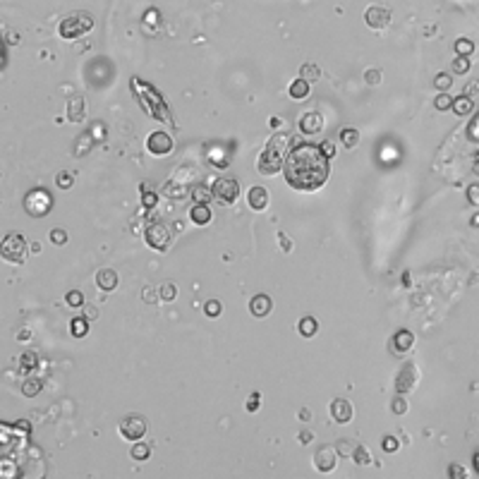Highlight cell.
I'll return each instance as SVG.
<instances>
[{"instance_id":"cell-35","label":"cell","mask_w":479,"mask_h":479,"mask_svg":"<svg viewBox=\"0 0 479 479\" xmlns=\"http://www.w3.org/2000/svg\"><path fill=\"white\" fill-rule=\"evenodd\" d=\"M65 302H67L70 307H84V295L79 290H70V292L65 295Z\"/></svg>"},{"instance_id":"cell-4","label":"cell","mask_w":479,"mask_h":479,"mask_svg":"<svg viewBox=\"0 0 479 479\" xmlns=\"http://www.w3.org/2000/svg\"><path fill=\"white\" fill-rule=\"evenodd\" d=\"M0 254H2L5 261L22 263L24 259H26V240H24L22 235H17V233H12V235H7V238L2 240Z\"/></svg>"},{"instance_id":"cell-6","label":"cell","mask_w":479,"mask_h":479,"mask_svg":"<svg viewBox=\"0 0 479 479\" xmlns=\"http://www.w3.org/2000/svg\"><path fill=\"white\" fill-rule=\"evenodd\" d=\"M144 240L146 244L156 251H168L170 247V230L166 223H151V226L144 230Z\"/></svg>"},{"instance_id":"cell-44","label":"cell","mask_w":479,"mask_h":479,"mask_svg":"<svg viewBox=\"0 0 479 479\" xmlns=\"http://www.w3.org/2000/svg\"><path fill=\"white\" fill-rule=\"evenodd\" d=\"M467 202L472 204V206H479V185H470V190H467Z\"/></svg>"},{"instance_id":"cell-21","label":"cell","mask_w":479,"mask_h":479,"mask_svg":"<svg viewBox=\"0 0 479 479\" xmlns=\"http://www.w3.org/2000/svg\"><path fill=\"white\" fill-rule=\"evenodd\" d=\"M297 331H299L302 338H314L316 331H319V323H316L314 316H302V319L297 321Z\"/></svg>"},{"instance_id":"cell-55","label":"cell","mask_w":479,"mask_h":479,"mask_svg":"<svg viewBox=\"0 0 479 479\" xmlns=\"http://www.w3.org/2000/svg\"><path fill=\"white\" fill-rule=\"evenodd\" d=\"M146 22H158V12H146Z\"/></svg>"},{"instance_id":"cell-20","label":"cell","mask_w":479,"mask_h":479,"mask_svg":"<svg viewBox=\"0 0 479 479\" xmlns=\"http://www.w3.org/2000/svg\"><path fill=\"white\" fill-rule=\"evenodd\" d=\"M211 209L206 206V204H194L190 211V218L192 223H197V226H206V223H211Z\"/></svg>"},{"instance_id":"cell-48","label":"cell","mask_w":479,"mask_h":479,"mask_svg":"<svg viewBox=\"0 0 479 479\" xmlns=\"http://www.w3.org/2000/svg\"><path fill=\"white\" fill-rule=\"evenodd\" d=\"M448 475H451V477H465L467 472H465V467L463 465H451L448 467Z\"/></svg>"},{"instance_id":"cell-37","label":"cell","mask_w":479,"mask_h":479,"mask_svg":"<svg viewBox=\"0 0 479 479\" xmlns=\"http://www.w3.org/2000/svg\"><path fill=\"white\" fill-rule=\"evenodd\" d=\"M391 410H393V415H405V412H407V400L403 398V393L398 395V398H393V405H391Z\"/></svg>"},{"instance_id":"cell-52","label":"cell","mask_w":479,"mask_h":479,"mask_svg":"<svg viewBox=\"0 0 479 479\" xmlns=\"http://www.w3.org/2000/svg\"><path fill=\"white\" fill-rule=\"evenodd\" d=\"M142 297H144V302H146V304H154V302H156V295L151 292V287H146V290H144Z\"/></svg>"},{"instance_id":"cell-28","label":"cell","mask_w":479,"mask_h":479,"mask_svg":"<svg viewBox=\"0 0 479 479\" xmlns=\"http://www.w3.org/2000/svg\"><path fill=\"white\" fill-rule=\"evenodd\" d=\"M352 460H355L357 465H369V463H371V451L367 448V446H355V451H352Z\"/></svg>"},{"instance_id":"cell-24","label":"cell","mask_w":479,"mask_h":479,"mask_svg":"<svg viewBox=\"0 0 479 479\" xmlns=\"http://www.w3.org/2000/svg\"><path fill=\"white\" fill-rule=\"evenodd\" d=\"M130 455L134 458V460L144 463V460H149V455H151V446H149V443H142V441H134Z\"/></svg>"},{"instance_id":"cell-26","label":"cell","mask_w":479,"mask_h":479,"mask_svg":"<svg viewBox=\"0 0 479 479\" xmlns=\"http://www.w3.org/2000/svg\"><path fill=\"white\" fill-rule=\"evenodd\" d=\"M70 331L74 338H84V335L89 333V319H82V316H79V319H72Z\"/></svg>"},{"instance_id":"cell-29","label":"cell","mask_w":479,"mask_h":479,"mask_svg":"<svg viewBox=\"0 0 479 479\" xmlns=\"http://www.w3.org/2000/svg\"><path fill=\"white\" fill-rule=\"evenodd\" d=\"M455 53H458L460 58H470V55L475 53V43H472L470 38H458V41H455Z\"/></svg>"},{"instance_id":"cell-10","label":"cell","mask_w":479,"mask_h":479,"mask_svg":"<svg viewBox=\"0 0 479 479\" xmlns=\"http://www.w3.org/2000/svg\"><path fill=\"white\" fill-rule=\"evenodd\" d=\"M417 379H419L417 367H415L412 362H407V364H403V369H400L398 379H395V391H398V393H407V391H412V388H415V383H417Z\"/></svg>"},{"instance_id":"cell-53","label":"cell","mask_w":479,"mask_h":479,"mask_svg":"<svg viewBox=\"0 0 479 479\" xmlns=\"http://www.w3.org/2000/svg\"><path fill=\"white\" fill-rule=\"evenodd\" d=\"M299 443H302V446L311 443V431H302V434H299Z\"/></svg>"},{"instance_id":"cell-41","label":"cell","mask_w":479,"mask_h":479,"mask_svg":"<svg viewBox=\"0 0 479 479\" xmlns=\"http://www.w3.org/2000/svg\"><path fill=\"white\" fill-rule=\"evenodd\" d=\"M467 70H470V60L458 55V58L453 60V72H455V74H465Z\"/></svg>"},{"instance_id":"cell-23","label":"cell","mask_w":479,"mask_h":479,"mask_svg":"<svg viewBox=\"0 0 479 479\" xmlns=\"http://www.w3.org/2000/svg\"><path fill=\"white\" fill-rule=\"evenodd\" d=\"M340 144H343L345 149H355L359 144V132L355 130V127H343V130H340Z\"/></svg>"},{"instance_id":"cell-50","label":"cell","mask_w":479,"mask_h":479,"mask_svg":"<svg viewBox=\"0 0 479 479\" xmlns=\"http://www.w3.org/2000/svg\"><path fill=\"white\" fill-rule=\"evenodd\" d=\"M278 240H280V247H283V251H292V240L285 238L283 233H278Z\"/></svg>"},{"instance_id":"cell-8","label":"cell","mask_w":479,"mask_h":479,"mask_svg":"<svg viewBox=\"0 0 479 479\" xmlns=\"http://www.w3.org/2000/svg\"><path fill=\"white\" fill-rule=\"evenodd\" d=\"M146 429H149V424H146V419H144L142 415H127V417H122V422H120V434H122L127 441H142Z\"/></svg>"},{"instance_id":"cell-17","label":"cell","mask_w":479,"mask_h":479,"mask_svg":"<svg viewBox=\"0 0 479 479\" xmlns=\"http://www.w3.org/2000/svg\"><path fill=\"white\" fill-rule=\"evenodd\" d=\"M86 118V103L82 96H72L67 101V120L70 122H82Z\"/></svg>"},{"instance_id":"cell-56","label":"cell","mask_w":479,"mask_h":479,"mask_svg":"<svg viewBox=\"0 0 479 479\" xmlns=\"http://www.w3.org/2000/svg\"><path fill=\"white\" fill-rule=\"evenodd\" d=\"M29 251H34V254H38V251H41V244H38V242H34V244L29 247Z\"/></svg>"},{"instance_id":"cell-19","label":"cell","mask_w":479,"mask_h":479,"mask_svg":"<svg viewBox=\"0 0 479 479\" xmlns=\"http://www.w3.org/2000/svg\"><path fill=\"white\" fill-rule=\"evenodd\" d=\"M412 343H415V335H412V331H407V328H403V331H398V333L393 335L395 352H407V350L412 347Z\"/></svg>"},{"instance_id":"cell-46","label":"cell","mask_w":479,"mask_h":479,"mask_svg":"<svg viewBox=\"0 0 479 479\" xmlns=\"http://www.w3.org/2000/svg\"><path fill=\"white\" fill-rule=\"evenodd\" d=\"M319 149H321L323 156H328V158H333V156H335V144L331 142V139H326V142H323Z\"/></svg>"},{"instance_id":"cell-25","label":"cell","mask_w":479,"mask_h":479,"mask_svg":"<svg viewBox=\"0 0 479 479\" xmlns=\"http://www.w3.org/2000/svg\"><path fill=\"white\" fill-rule=\"evenodd\" d=\"M472 108H475V103H472L470 96H460V98H455L453 101V110L458 113V115H470Z\"/></svg>"},{"instance_id":"cell-33","label":"cell","mask_w":479,"mask_h":479,"mask_svg":"<svg viewBox=\"0 0 479 479\" xmlns=\"http://www.w3.org/2000/svg\"><path fill=\"white\" fill-rule=\"evenodd\" d=\"M434 84H436V89H439V91H448V89L453 86V77H451V74H443V72H441V74H436Z\"/></svg>"},{"instance_id":"cell-2","label":"cell","mask_w":479,"mask_h":479,"mask_svg":"<svg viewBox=\"0 0 479 479\" xmlns=\"http://www.w3.org/2000/svg\"><path fill=\"white\" fill-rule=\"evenodd\" d=\"M287 142H290V137L283 134V132H278V134H273V137L268 139V144L263 146L261 156H259V161H256V168H259L261 175H275L280 168L285 166Z\"/></svg>"},{"instance_id":"cell-3","label":"cell","mask_w":479,"mask_h":479,"mask_svg":"<svg viewBox=\"0 0 479 479\" xmlns=\"http://www.w3.org/2000/svg\"><path fill=\"white\" fill-rule=\"evenodd\" d=\"M91 29H94V17H91V12H84V10L70 12L67 17H62V22L58 26L60 38H65V41H74V38L84 36Z\"/></svg>"},{"instance_id":"cell-40","label":"cell","mask_w":479,"mask_h":479,"mask_svg":"<svg viewBox=\"0 0 479 479\" xmlns=\"http://www.w3.org/2000/svg\"><path fill=\"white\" fill-rule=\"evenodd\" d=\"M55 182H58L60 190H70L72 182H74V178H72V173H58V178H55Z\"/></svg>"},{"instance_id":"cell-58","label":"cell","mask_w":479,"mask_h":479,"mask_svg":"<svg viewBox=\"0 0 479 479\" xmlns=\"http://www.w3.org/2000/svg\"><path fill=\"white\" fill-rule=\"evenodd\" d=\"M472 226H475V228L479 226V216H475V218H472Z\"/></svg>"},{"instance_id":"cell-12","label":"cell","mask_w":479,"mask_h":479,"mask_svg":"<svg viewBox=\"0 0 479 479\" xmlns=\"http://www.w3.org/2000/svg\"><path fill=\"white\" fill-rule=\"evenodd\" d=\"M364 19H367V24H369L371 29H383V26H388V22H391V10L383 7V5H371V7H367V12H364Z\"/></svg>"},{"instance_id":"cell-16","label":"cell","mask_w":479,"mask_h":479,"mask_svg":"<svg viewBox=\"0 0 479 479\" xmlns=\"http://www.w3.org/2000/svg\"><path fill=\"white\" fill-rule=\"evenodd\" d=\"M323 127V120L319 113H304L302 120H299V130L302 134H319Z\"/></svg>"},{"instance_id":"cell-9","label":"cell","mask_w":479,"mask_h":479,"mask_svg":"<svg viewBox=\"0 0 479 479\" xmlns=\"http://www.w3.org/2000/svg\"><path fill=\"white\" fill-rule=\"evenodd\" d=\"M335 465H338V448L333 446H321L316 453H314V467L319 472H333Z\"/></svg>"},{"instance_id":"cell-1","label":"cell","mask_w":479,"mask_h":479,"mask_svg":"<svg viewBox=\"0 0 479 479\" xmlns=\"http://www.w3.org/2000/svg\"><path fill=\"white\" fill-rule=\"evenodd\" d=\"M283 175H285L287 185L292 190L297 192L319 190L321 185H326V180L331 175L328 156H323V151L314 144H299L287 154Z\"/></svg>"},{"instance_id":"cell-57","label":"cell","mask_w":479,"mask_h":479,"mask_svg":"<svg viewBox=\"0 0 479 479\" xmlns=\"http://www.w3.org/2000/svg\"><path fill=\"white\" fill-rule=\"evenodd\" d=\"M299 417H302V419H309L311 412H309V410H299Z\"/></svg>"},{"instance_id":"cell-45","label":"cell","mask_w":479,"mask_h":479,"mask_svg":"<svg viewBox=\"0 0 479 479\" xmlns=\"http://www.w3.org/2000/svg\"><path fill=\"white\" fill-rule=\"evenodd\" d=\"M335 448H338V455H352V451H355L350 441H338V446H335Z\"/></svg>"},{"instance_id":"cell-11","label":"cell","mask_w":479,"mask_h":479,"mask_svg":"<svg viewBox=\"0 0 479 479\" xmlns=\"http://www.w3.org/2000/svg\"><path fill=\"white\" fill-rule=\"evenodd\" d=\"M146 149L154 156H168L173 151V137L166 134V132H154L149 137V142H146Z\"/></svg>"},{"instance_id":"cell-13","label":"cell","mask_w":479,"mask_h":479,"mask_svg":"<svg viewBox=\"0 0 479 479\" xmlns=\"http://www.w3.org/2000/svg\"><path fill=\"white\" fill-rule=\"evenodd\" d=\"M331 417H333V422H338V424H347V422L352 419V403L345 400V398H335L333 403H331Z\"/></svg>"},{"instance_id":"cell-7","label":"cell","mask_w":479,"mask_h":479,"mask_svg":"<svg viewBox=\"0 0 479 479\" xmlns=\"http://www.w3.org/2000/svg\"><path fill=\"white\" fill-rule=\"evenodd\" d=\"M53 206V199L46 190H31L24 199V209L29 216H46Z\"/></svg>"},{"instance_id":"cell-15","label":"cell","mask_w":479,"mask_h":479,"mask_svg":"<svg viewBox=\"0 0 479 479\" xmlns=\"http://www.w3.org/2000/svg\"><path fill=\"white\" fill-rule=\"evenodd\" d=\"M118 283H120V278L113 268H101V271L96 273V285L101 287L103 292H113V290L118 287Z\"/></svg>"},{"instance_id":"cell-32","label":"cell","mask_w":479,"mask_h":479,"mask_svg":"<svg viewBox=\"0 0 479 479\" xmlns=\"http://www.w3.org/2000/svg\"><path fill=\"white\" fill-rule=\"evenodd\" d=\"M19 362H22L24 369H34V367H38V355H36L34 350H26V352L22 355V359H19Z\"/></svg>"},{"instance_id":"cell-43","label":"cell","mask_w":479,"mask_h":479,"mask_svg":"<svg viewBox=\"0 0 479 479\" xmlns=\"http://www.w3.org/2000/svg\"><path fill=\"white\" fill-rule=\"evenodd\" d=\"M381 446H383V451H386V453H395L400 443H398V439H395V436H386V439L381 441Z\"/></svg>"},{"instance_id":"cell-38","label":"cell","mask_w":479,"mask_h":479,"mask_svg":"<svg viewBox=\"0 0 479 479\" xmlns=\"http://www.w3.org/2000/svg\"><path fill=\"white\" fill-rule=\"evenodd\" d=\"M211 194H214V192H209L206 187H197V190L192 192V197H194V202L197 204H206L209 199H211Z\"/></svg>"},{"instance_id":"cell-49","label":"cell","mask_w":479,"mask_h":479,"mask_svg":"<svg viewBox=\"0 0 479 479\" xmlns=\"http://www.w3.org/2000/svg\"><path fill=\"white\" fill-rule=\"evenodd\" d=\"M364 77H367V82H369V84H379V82H381V72H379V70H369Z\"/></svg>"},{"instance_id":"cell-31","label":"cell","mask_w":479,"mask_h":479,"mask_svg":"<svg viewBox=\"0 0 479 479\" xmlns=\"http://www.w3.org/2000/svg\"><path fill=\"white\" fill-rule=\"evenodd\" d=\"M41 388H43V383L38 381V379H26V381L22 383V393L26 395V398H34V395H38Z\"/></svg>"},{"instance_id":"cell-14","label":"cell","mask_w":479,"mask_h":479,"mask_svg":"<svg viewBox=\"0 0 479 479\" xmlns=\"http://www.w3.org/2000/svg\"><path fill=\"white\" fill-rule=\"evenodd\" d=\"M271 309H273V299L268 297V295H254V297L249 299V311L256 316V319H263V316H268L271 314Z\"/></svg>"},{"instance_id":"cell-30","label":"cell","mask_w":479,"mask_h":479,"mask_svg":"<svg viewBox=\"0 0 479 479\" xmlns=\"http://www.w3.org/2000/svg\"><path fill=\"white\" fill-rule=\"evenodd\" d=\"M299 77H302V79H307V82H314V79H319V77H321V70H319L314 62H307V65H302V67H299Z\"/></svg>"},{"instance_id":"cell-18","label":"cell","mask_w":479,"mask_h":479,"mask_svg":"<svg viewBox=\"0 0 479 479\" xmlns=\"http://www.w3.org/2000/svg\"><path fill=\"white\" fill-rule=\"evenodd\" d=\"M247 202H249V206L254 209V211H263L266 206H268V190L266 187H251L249 194H247Z\"/></svg>"},{"instance_id":"cell-34","label":"cell","mask_w":479,"mask_h":479,"mask_svg":"<svg viewBox=\"0 0 479 479\" xmlns=\"http://www.w3.org/2000/svg\"><path fill=\"white\" fill-rule=\"evenodd\" d=\"M204 311H206V316H211V319H216V316H221V311H223V307H221V302H218V299H209V302L204 304Z\"/></svg>"},{"instance_id":"cell-36","label":"cell","mask_w":479,"mask_h":479,"mask_svg":"<svg viewBox=\"0 0 479 479\" xmlns=\"http://www.w3.org/2000/svg\"><path fill=\"white\" fill-rule=\"evenodd\" d=\"M434 106L439 108V110H448V108H453V98H451V96H448V94H446V91H443V94H439V96H436V101H434Z\"/></svg>"},{"instance_id":"cell-22","label":"cell","mask_w":479,"mask_h":479,"mask_svg":"<svg viewBox=\"0 0 479 479\" xmlns=\"http://www.w3.org/2000/svg\"><path fill=\"white\" fill-rule=\"evenodd\" d=\"M287 94H290V98H295V101H302V98H307V96H309V82L299 77V79H295V82L290 84Z\"/></svg>"},{"instance_id":"cell-54","label":"cell","mask_w":479,"mask_h":479,"mask_svg":"<svg viewBox=\"0 0 479 479\" xmlns=\"http://www.w3.org/2000/svg\"><path fill=\"white\" fill-rule=\"evenodd\" d=\"M98 316V309L96 307H86V319H96Z\"/></svg>"},{"instance_id":"cell-47","label":"cell","mask_w":479,"mask_h":479,"mask_svg":"<svg viewBox=\"0 0 479 479\" xmlns=\"http://www.w3.org/2000/svg\"><path fill=\"white\" fill-rule=\"evenodd\" d=\"M166 194H168V197H175V199H180V197H185V187H173V185H168Z\"/></svg>"},{"instance_id":"cell-27","label":"cell","mask_w":479,"mask_h":479,"mask_svg":"<svg viewBox=\"0 0 479 479\" xmlns=\"http://www.w3.org/2000/svg\"><path fill=\"white\" fill-rule=\"evenodd\" d=\"M158 297L163 299V302H173V299L178 297V285L170 283V280H166L163 285L158 287Z\"/></svg>"},{"instance_id":"cell-42","label":"cell","mask_w":479,"mask_h":479,"mask_svg":"<svg viewBox=\"0 0 479 479\" xmlns=\"http://www.w3.org/2000/svg\"><path fill=\"white\" fill-rule=\"evenodd\" d=\"M259 405H261V395H259V393H251L249 398H247V403H244L247 412H256V410H259Z\"/></svg>"},{"instance_id":"cell-39","label":"cell","mask_w":479,"mask_h":479,"mask_svg":"<svg viewBox=\"0 0 479 479\" xmlns=\"http://www.w3.org/2000/svg\"><path fill=\"white\" fill-rule=\"evenodd\" d=\"M50 242H53V244H65V242H67V233H65L62 228H53V230H50Z\"/></svg>"},{"instance_id":"cell-5","label":"cell","mask_w":479,"mask_h":479,"mask_svg":"<svg viewBox=\"0 0 479 479\" xmlns=\"http://www.w3.org/2000/svg\"><path fill=\"white\" fill-rule=\"evenodd\" d=\"M211 192H214L216 202H221L223 206H230V204L238 202L240 185H238V180H233V178H218L214 182V190Z\"/></svg>"},{"instance_id":"cell-51","label":"cell","mask_w":479,"mask_h":479,"mask_svg":"<svg viewBox=\"0 0 479 479\" xmlns=\"http://www.w3.org/2000/svg\"><path fill=\"white\" fill-rule=\"evenodd\" d=\"M144 206H146V209L156 206V194H151V192H144Z\"/></svg>"}]
</instances>
